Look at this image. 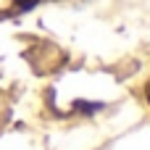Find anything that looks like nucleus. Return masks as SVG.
I'll return each instance as SVG.
<instances>
[{"mask_svg": "<svg viewBox=\"0 0 150 150\" xmlns=\"http://www.w3.org/2000/svg\"><path fill=\"white\" fill-rule=\"evenodd\" d=\"M37 3H42V0H16V8H34Z\"/></svg>", "mask_w": 150, "mask_h": 150, "instance_id": "obj_1", "label": "nucleus"}, {"mask_svg": "<svg viewBox=\"0 0 150 150\" xmlns=\"http://www.w3.org/2000/svg\"><path fill=\"white\" fill-rule=\"evenodd\" d=\"M148 100H150V84H148Z\"/></svg>", "mask_w": 150, "mask_h": 150, "instance_id": "obj_2", "label": "nucleus"}]
</instances>
